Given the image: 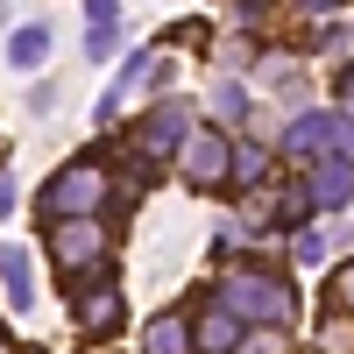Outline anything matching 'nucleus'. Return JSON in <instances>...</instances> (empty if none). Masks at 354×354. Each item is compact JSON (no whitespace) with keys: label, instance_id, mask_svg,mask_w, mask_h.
I'll list each match as a JSON object with an SVG mask.
<instances>
[{"label":"nucleus","instance_id":"a211bd4d","mask_svg":"<svg viewBox=\"0 0 354 354\" xmlns=\"http://www.w3.org/2000/svg\"><path fill=\"white\" fill-rule=\"evenodd\" d=\"M93 57H113V21H93Z\"/></svg>","mask_w":354,"mask_h":354},{"label":"nucleus","instance_id":"7ed1b4c3","mask_svg":"<svg viewBox=\"0 0 354 354\" xmlns=\"http://www.w3.org/2000/svg\"><path fill=\"white\" fill-rule=\"evenodd\" d=\"M50 255H57V270H71V277L100 270V262H106V227H100V213H93V220H50ZM71 277H64V283H71Z\"/></svg>","mask_w":354,"mask_h":354},{"label":"nucleus","instance_id":"dca6fc26","mask_svg":"<svg viewBox=\"0 0 354 354\" xmlns=\"http://www.w3.org/2000/svg\"><path fill=\"white\" fill-rule=\"evenodd\" d=\"M319 255H326V234L305 227V234H298V262H319Z\"/></svg>","mask_w":354,"mask_h":354},{"label":"nucleus","instance_id":"6e6552de","mask_svg":"<svg viewBox=\"0 0 354 354\" xmlns=\"http://www.w3.org/2000/svg\"><path fill=\"white\" fill-rule=\"evenodd\" d=\"M185 135H192V113H185V100H163V106L149 113V121H142V135H135V142H142L149 156H170Z\"/></svg>","mask_w":354,"mask_h":354},{"label":"nucleus","instance_id":"f257e3e1","mask_svg":"<svg viewBox=\"0 0 354 354\" xmlns=\"http://www.w3.org/2000/svg\"><path fill=\"white\" fill-rule=\"evenodd\" d=\"M106 198H113V185H106L100 156H85V163H64V170L36 192V213H43V220H93Z\"/></svg>","mask_w":354,"mask_h":354},{"label":"nucleus","instance_id":"4468645a","mask_svg":"<svg viewBox=\"0 0 354 354\" xmlns=\"http://www.w3.org/2000/svg\"><path fill=\"white\" fill-rule=\"evenodd\" d=\"M213 113H220L227 128H234V121H248V93H241L234 78H220V85H213Z\"/></svg>","mask_w":354,"mask_h":354},{"label":"nucleus","instance_id":"1a4fd4ad","mask_svg":"<svg viewBox=\"0 0 354 354\" xmlns=\"http://www.w3.org/2000/svg\"><path fill=\"white\" fill-rule=\"evenodd\" d=\"M192 347H205V354H234V347H241V319H234L227 305H213V312L192 326Z\"/></svg>","mask_w":354,"mask_h":354},{"label":"nucleus","instance_id":"0eeeda50","mask_svg":"<svg viewBox=\"0 0 354 354\" xmlns=\"http://www.w3.org/2000/svg\"><path fill=\"white\" fill-rule=\"evenodd\" d=\"M305 198H312V205H347V198H354V156H347V149H333V156H312Z\"/></svg>","mask_w":354,"mask_h":354},{"label":"nucleus","instance_id":"9d476101","mask_svg":"<svg viewBox=\"0 0 354 354\" xmlns=\"http://www.w3.org/2000/svg\"><path fill=\"white\" fill-rule=\"evenodd\" d=\"M142 354H198V347H192V326L177 312H156L149 333H142Z\"/></svg>","mask_w":354,"mask_h":354},{"label":"nucleus","instance_id":"ddd939ff","mask_svg":"<svg viewBox=\"0 0 354 354\" xmlns=\"http://www.w3.org/2000/svg\"><path fill=\"white\" fill-rule=\"evenodd\" d=\"M227 177L234 185H262V177H270V156H262L255 142H241V149H227Z\"/></svg>","mask_w":354,"mask_h":354},{"label":"nucleus","instance_id":"39448f33","mask_svg":"<svg viewBox=\"0 0 354 354\" xmlns=\"http://www.w3.org/2000/svg\"><path fill=\"white\" fill-rule=\"evenodd\" d=\"M227 149H234V142H227L220 128H192L185 142H177V163H185V185H198V192L227 185Z\"/></svg>","mask_w":354,"mask_h":354},{"label":"nucleus","instance_id":"20e7f679","mask_svg":"<svg viewBox=\"0 0 354 354\" xmlns=\"http://www.w3.org/2000/svg\"><path fill=\"white\" fill-rule=\"evenodd\" d=\"M121 312H128L121 283H113V277H100V270H85V283L71 290V319L100 340V333H113V326H121Z\"/></svg>","mask_w":354,"mask_h":354},{"label":"nucleus","instance_id":"aec40b11","mask_svg":"<svg viewBox=\"0 0 354 354\" xmlns=\"http://www.w3.org/2000/svg\"><path fill=\"white\" fill-rule=\"evenodd\" d=\"M0 213H15V177L0 170Z\"/></svg>","mask_w":354,"mask_h":354},{"label":"nucleus","instance_id":"f3484780","mask_svg":"<svg viewBox=\"0 0 354 354\" xmlns=\"http://www.w3.org/2000/svg\"><path fill=\"white\" fill-rule=\"evenodd\" d=\"M333 298H340V312H354V262H347V270L333 277Z\"/></svg>","mask_w":354,"mask_h":354},{"label":"nucleus","instance_id":"9b49d317","mask_svg":"<svg viewBox=\"0 0 354 354\" xmlns=\"http://www.w3.org/2000/svg\"><path fill=\"white\" fill-rule=\"evenodd\" d=\"M0 290H8L15 312L36 305V283H28V255H21V248H0Z\"/></svg>","mask_w":354,"mask_h":354},{"label":"nucleus","instance_id":"2eb2a0df","mask_svg":"<svg viewBox=\"0 0 354 354\" xmlns=\"http://www.w3.org/2000/svg\"><path fill=\"white\" fill-rule=\"evenodd\" d=\"M340 135H347V156H354V71L340 78Z\"/></svg>","mask_w":354,"mask_h":354},{"label":"nucleus","instance_id":"6ab92c4d","mask_svg":"<svg viewBox=\"0 0 354 354\" xmlns=\"http://www.w3.org/2000/svg\"><path fill=\"white\" fill-rule=\"evenodd\" d=\"M113 8H121V0H85V15H93V21H113Z\"/></svg>","mask_w":354,"mask_h":354},{"label":"nucleus","instance_id":"f8f14e48","mask_svg":"<svg viewBox=\"0 0 354 354\" xmlns=\"http://www.w3.org/2000/svg\"><path fill=\"white\" fill-rule=\"evenodd\" d=\"M43 57H50V28H43V21L15 28V43H8V64H15V71H43Z\"/></svg>","mask_w":354,"mask_h":354},{"label":"nucleus","instance_id":"423d86ee","mask_svg":"<svg viewBox=\"0 0 354 354\" xmlns=\"http://www.w3.org/2000/svg\"><path fill=\"white\" fill-rule=\"evenodd\" d=\"M333 149H347L340 113H298V121L283 128V156H298V163H312V156H333Z\"/></svg>","mask_w":354,"mask_h":354},{"label":"nucleus","instance_id":"f03ea898","mask_svg":"<svg viewBox=\"0 0 354 354\" xmlns=\"http://www.w3.org/2000/svg\"><path fill=\"white\" fill-rule=\"evenodd\" d=\"M220 305L234 319H262V326H290V319H298V298H290V283L277 270H227Z\"/></svg>","mask_w":354,"mask_h":354},{"label":"nucleus","instance_id":"412c9836","mask_svg":"<svg viewBox=\"0 0 354 354\" xmlns=\"http://www.w3.org/2000/svg\"><path fill=\"white\" fill-rule=\"evenodd\" d=\"M305 8H312V15H326V8H340V0H305Z\"/></svg>","mask_w":354,"mask_h":354}]
</instances>
